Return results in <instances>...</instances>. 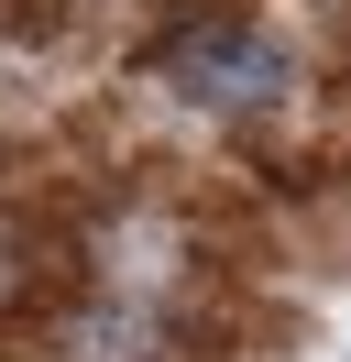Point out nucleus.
<instances>
[{
	"instance_id": "1",
	"label": "nucleus",
	"mask_w": 351,
	"mask_h": 362,
	"mask_svg": "<svg viewBox=\"0 0 351 362\" xmlns=\"http://www.w3.org/2000/svg\"><path fill=\"white\" fill-rule=\"evenodd\" d=\"M285 77H297V66H285V45H275V33H253V23H187V33L154 45V88L197 99V110H275Z\"/></svg>"
},
{
	"instance_id": "2",
	"label": "nucleus",
	"mask_w": 351,
	"mask_h": 362,
	"mask_svg": "<svg viewBox=\"0 0 351 362\" xmlns=\"http://www.w3.org/2000/svg\"><path fill=\"white\" fill-rule=\"evenodd\" d=\"M55 318H66L55 296H22V286H11V296H0V362H44Z\"/></svg>"
},
{
	"instance_id": "3",
	"label": "nucleus",
	"mask_w": 351,
	"mask_h": 362,
	"mask_svg": "<svg viewBox=\"0 0 351 362\" xmlns=\"http://www.w3.org/2000/svg\"><path fill=\"white\" fill-rule=\"evenodd\" d=\"M0 33L44 45V33H66V0H0Z\"/></svg>"
},
{
	"instance_id": "4",
	"label": "nucleus",
	"mask_w": 351,
	"mask_h": 362,
	"mask_svg": "<svg viewBox=\"0 0 351 362\" xmlns=\"http://www.w3.org/2000/svg\"><path fill=\"white\" fill-rule=\"evenodd\" d=\"M154 11H197V23H219V0H154Z\"/></svg>"
}]
</instances>
